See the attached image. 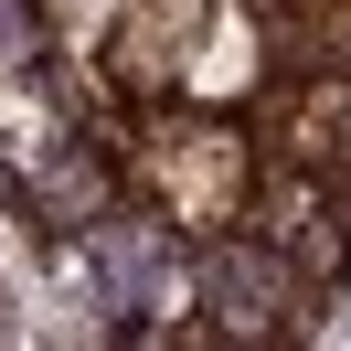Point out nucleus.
Listing matches in <instances>:
<instances>
[{"label":"nucleus","mask_w":351,"mask_h":351,"mask_svg":"<svg viewBox=\"0 0 351 351\" xmlns=\"http://www.w3.org/2000/svg\"><path fill=\"white\" fill-rule=\"evenodd\" d=\"M32 11H43V32H53V43H96V32H107L128 0H32Z\"/></svg>","instance_id":"5"},{"label":"nucleus","mask_w":351,"mask_h":351,"mask_svg":"<svg viewBox=\"0 0 351 351\" xmlns=\"http://www.w3.org/2000/svg\"><path fill=\"white\" fill-rule=\"evenodd\" d=\"M341 96H351V53H341Z\"/></svg>","instance_id":"6"},{"label":"nucleus","mask_w":351,"mask_h":351,"mask_svg":"<svg viewBox=\"0 0 351 351\" xmlns=\"http://www.w3.org/2000/svg\"><path fill=\"white\" fill-rule=\"evenodd\" d=\"M128 171V202L171 213L181 234H213V223H245V181H256V138L223 128V117H149L138 149L117 160Z\"/></svg>","instance_id":"1"},{"label":"nucleus","mask_w":351,"mask_h":351,"mask_svg":"<svg viewBox=\"0 0 351 351\" xmlns=\"http://www.w3.org/2000/svg\"><path fill=\"white\" fill-rule=\"evenodd\" d=\"M256 86H266V22L213 0V22H202L192 64H181V96H192V107H245Z\"/></svg>","instance_id":"4"},{"label":"nucleus","mask_w":351,"mask_h":351,"mask_svg":"<svg viewBox=\"0 0 351 351\" xmlns=\"http://www.w3.org/2000/svg\"><path fill=\"white\" fill-rule=\"evenodd\" d=\"M192 298L213 308V341H308L319 330V287L256 234V223H213L192 234Z\"/></svg>","instance_id":"2"},{"label":"nucleus","mask_w":351,"mask_h":351,"mask_svg":"<svg viewBox=\"0 0 351 351\" xmlns=\"http://www.w3.org/2000/svg\"><path fill=\"white\" fill-rule=\"evenodd\" d=\"M202 22H213V0H128L107 32H96V53H107L117 96L128 107H171L181 96V64H192Z\"/></svg>","instance_id":"3"}]
</instances>
